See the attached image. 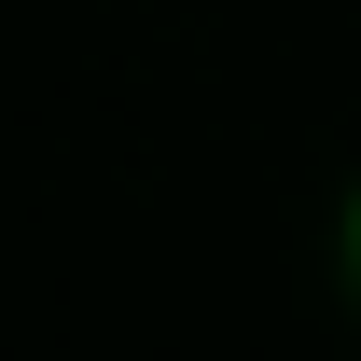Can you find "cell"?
<instances>
[{"instance_id":"6da1fadb","label":"cell","mask_w":361,"mask_h":361,"mask_svg":"<svg viewBox=\"0 0 361 361\" xmlns=\"http://www.w3.org/2000/svg\"><path fill=\"white\" fill-rule=\"evenodd\" d=\"M348 278H361V180H348Z\"/></svg>"}]
</instances>
